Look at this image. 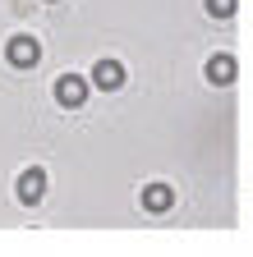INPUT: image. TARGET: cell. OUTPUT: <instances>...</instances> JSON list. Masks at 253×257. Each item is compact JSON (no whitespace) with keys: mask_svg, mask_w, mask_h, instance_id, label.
<instances>
[{"mask_svg":"<svg viewBox=\"0 0 253 257\" xmlns=\"http://www.w3.org/2000/svg\"><path fill=\"white\" fill-rule=\"evenodd\" d=\"M5 60L14 64V69H37L42 64V42L28 37V32H19V37L5 42Z\"/></svg>","mask_w":253,"mask_h":257,"instance_id":"6da1fadb","label":"cell"},{"mask_svg":"<svg viewBox=\"0 0 253 257\" xmlns=\"http://www.w3.org/2000/svg\"><path fill=\"white\" fill-rule=\"evenodd\" d=\"M14 198L23 202V207H37L42 198H46V170H23L19 179H14Z\"/></svg>","mask_w":253,"mask_h":257,"instance_id":"7a4b0ae2","label":"cell"},{"mask_svg":"<svg viewBox=\"0 0 253 257\" xmlns=\"http://www.w3.org/2000/svg\"><path fill=\"white\" fill-rule=\"evenodd\" d=\"M88 92H92V87H88L78 74H60V78H55V101L65 106V110H78V106L88 101Z\"/></svg>","mask_w":253,"mask_h":257,"instance_id":"3957f363","label":"cell"},{"mask_svg":"<svg viewBox=\"0 0 253 257\" xmlns=\"http://www.w3.org/2000/svg\"><path fill=\"white\" fill-rule=\"evenodd\" d=\"M203 74H207V83H212V87H230V83H235V74H239V64H235V55H230V51H216V55L203 64Z\"/></svg>","mask_w":253,"mask_h":257,"instance_id":"277c9868","label":"cell"},{"mask_svg":"<svg viewBox=\"0 0 253 257\" xmlns=\"http://www.w3.org/2000/svg\"><path fill=\"white\" fill-rule=\"evenodd\" d=\"M92 87H102V92L124 87V64L120 60H97V64H92Z\"/></svg>","mask_w":253,"mask_h":257,"instance_id":"5b68a950","label":"cell"},{"mask_svg":"<svg viewBox=\"0 0 253 257\" xmlns=\"http://www.w3.org/2000/svg\"><path fill=\"white\" fill-rule=\"evenodd\" d=\"M171 207H175V188H171V184H147V188H143V211L161 216V211H171Z\"/></svg>","mask_w":253,"mask_h":257,"instance_id":"8992f818","label":"cell"},{"mask_svg":"<svg viewBox=\"0 0 253 257\" xmlns=\"http://www.w3.org/2000/svg\"><path fill=\"white\" fill-rule=\"evenodd\" d=\"M203 5H207V14H212V19H221V23H226V19H235L239 0H203Z\"/></svg>","mask_w":253,"mask_h":257,"instance_id":"52a82bcc","label":"cell"},{"mask_svg":"<svg viewBox=\"0 0 253 257\" xmlns=\"http://www.w3.org/2000/svg\"><path fill=\"white\" fill-rule=\"evenodd\" d=\"M46 5H55V0H46Z\"/></svg>","mask_w":253,"mask_h":257,"instance_id":"ba28073f","label":"cell"}]
</instances>
